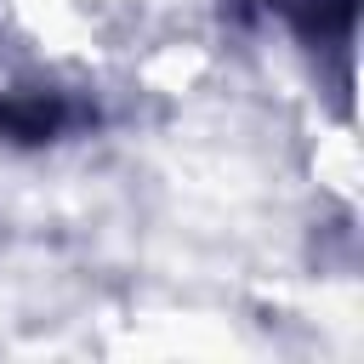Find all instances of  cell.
Here are the masks:
<instances>
[{
    "label": "cell",
    "instance_id": "obj_1",
    "mask_svg": "<svg viewBox=\"0 0 364 364\" xmlns=\"http://www.w3.org/2000/svg\"><path fill=\"white\" fill-rule=\"evenodd\" d=\"M63 108L51 97H0V136L11 142H46L57 131Z\"/></svg>",
    "mask_w": 364,
    "mask_h": 364
}]
</instances>
